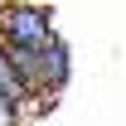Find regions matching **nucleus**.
I'll list each match as a JSON object with an SVG mask.
<instances>
[{"instance_id":"nucleus-3","label":"nucleus","mask_w":126,"mask_h":126,"mask_svg":"<svg viewBox=\"0 0 126 126\" xmlns=\"http://www.w3.org/2000/svg\"><path fill=\"white\" fill-rule=\"evenodd\" d=\"M0 97H5V102H15V107H24V102H34L29 82H24V73H19L15 53H10L5 44H0Z\"/></svg>"},{"instance_id":"nucleus-1","label":"nucleus","mask_w":126,"mask_h":126,"mask_svg":"<svg viewBox=\"0 0 126 126\" xmlns=\"http://www.w3.org/2000/svg\"><path fill=\"white\" fill-rule=\"evenodd\" d=\"M0 44L10 53H44L48 44H58V29H53V15L44 5H29V0H10L0 10Z\"/></svg>"},{"instance_id":"nucleus-2","label":"nucleus","mask_w":126,"mask_h":126,"mask_svg":"<svg viewBox=\"0 0 126 126\" xmlns=\"http://www.w3.org/2000/svg\"><path fill=\"white\" fill-rule=\"evenodd\" d=\"M19 73H24V82H29L34 97H53L68 87V78H73V53H68V44H48L44 53H15Z\"/></svg>"},{"instance_id":"nucleus-4","label":"nucleus","mask_w":126,"mask_h":126,"mask_svg":"<svg viewBox=\"0 0 126 126\" xmlns=\"http://www.w3.org/2000/svg\"><path fill=\"white\" fill-rule=\"evenodd\" d=\"M0 126H19V107L5 102V97H0Z\"/></svg>"}]
</instances>
